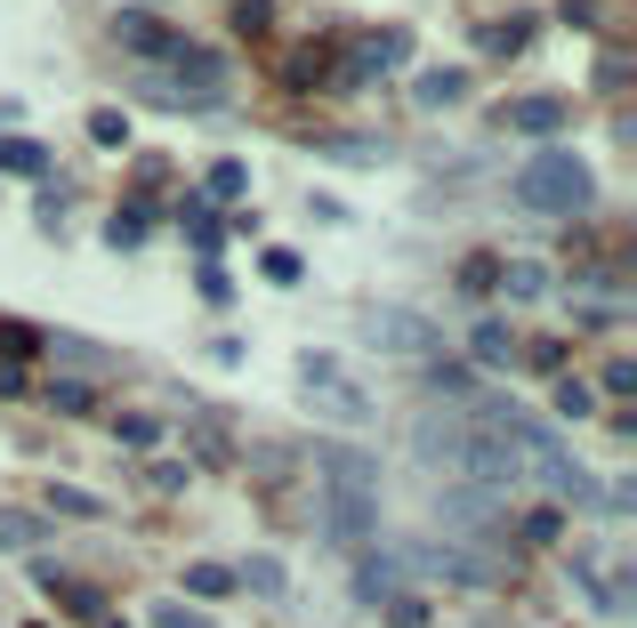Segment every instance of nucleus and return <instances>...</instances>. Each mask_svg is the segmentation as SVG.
Listing matches in <instances>:
<instances>
[{
  "mask_svg": "<svg viewBox=\"0 0 637 628\" xmlns=\"http://www.w3.org/2000/svg\"><path fill=\"white\" fill-rule=\"evenodd\" d=\"M435 516H444L452 532L484 540V532H500V523H509V500H500V492H477V483H444V492H435Z\"/></svg>",
  "mask_w": 637,
  "mask_h": 628,
  "instance_id": "obj_4",
  "label": "nucleus"
},
{
  "mask_svg": "<svg viewBox=\"0 0 637 628\" xmlns=\"http://www.w3.org/2000/svg\"><path fill=\"white\" fill-rule=\"evenodd\" d=\"M234 588H258V597H283V565H275V556H251V565L234 572Z\"/></svg>",
  "mask_w": 637,
  "mask_h": 628,
  "instance_id": "obj_15",
  "label": "nucleus"
},
{
  "mask_svg": "<svg viewBox=\"0 0 637 628\" xmlns=\"http://www.w3.org/2000/svg\"><path fill=\"white\" fill-rule=\"evenodd\" d=\"M315 468L331 475V492H363V500H380V460H372L363 443H340V435L315 443Z\"/></svg>",
  "mask_w": 637,
  "mask_h": 628,
  "instance_id": "obj_6",
  "label": "nucleus"
},
{
  "mask_svg": "<svg viewBox=\"0 0 637 628\" xmlns=\"http://www.w3.org/2000/svg\"><path fill=\"white\" fill-rule=\"evenodd\" d=\"M146 620H154V628H210V612H194V605H178V597H161Z\"/></svg>",
  "mask_w": 637,
  "mask_h": 628,
  "instance_id": "obj_20",
  "label": "nucleus"
},
{
  "mask_svg": "<svg viewBox=\"0 0 637 628\" xmlns=\"http://www.w3.org/2000/svg\"><path fill=\"white\" fill-rule=\"evenodd\" d=\"M114 41H121V49H138V57H170V49H178V32H161V24H154L146 9H121Z\"/></svg>",
  "mask_w": 637,
  "mask_h": 628,
  "instance_id": "obj_10",
  "label": "nucleus"
},
{
  "mask_svg": "<svg viewBox=\"0 0 637 628\" xmlns=\"http://www.w3.org/2000/svg\"><path fill=\"white\" fill-rule=\"evenodd\" d=\"M186 588H194V597H226V588H234V565H194Z\"/></svg>",
  "mask_w": 637,
  "mask_h": 628,
  "instance_id": "obj_21",
  "label": "nucleus"
},
{
  "mask_svg": "<svg viewBox=\"0 0 637 628\" xmlns=\"http://www.w3.org/2000/svg\"><path fill=\"white\" fill-rule=\"evenodd\" d=\"M0 169H9V178H41L49 154L32 146V137H0Z\"/></svg>",
  "mask_w": 637,
  "mask_h": 628,
  "instance_id": "obj_12",
  "label": "nucleus"
},
{
  "mask_svg": "<svg viewBox=\"0 0 637 628\" xmlns=\"http://www.w3.org/2000/svg\"><path fill=\"white\" fill-rule=\"evenodd\" d=\"M243 186H251V169H243V161H218V169H210V202H234Z\"/></svg>",
  "mask_w": 637,
  "mask_h": 628,
  "instance_id": "obj_24",
  "label": "nucleus"
},
{
  "mask_svg": "<svg viewBox=\"0 0 637 628\" xmlns=\"http://www.w3.org/2000/svg\"><path fill=\"white\" fill-rule=\"evenodd\" d=\"M0 395H24V371L17 363H0Z\"/></svg>",
  "mask_w": 637,
  "mask_h": 628,
  "instance_id": "obj_34",
  "label": "nucleus"
},
{
  "mask_svg": "<svg viewBox=\"0 0 637 628\" xmlns=\"http://www.w3.org/2000/svg\"><path fill=\"white\" fill-rule=\"evenodd\" d=\"M500 121H509V129H525V137H557L574 114H565V97H517Z\"/></svg>",
  "mask_w": 637,
  "mask_h": 628,
  "instance_id": "obj_9",
  "label": "nucleus"
},
{
  "mask_svg": "<svg viewBox=\"0 0 637 628\" xmlns=\"http://www.w3.org/2000/svg\"><path fill=\"white\" fill-rule=\"evenodd\" d=\"M298 395H307V411L340 419V428H372V395H363L331 355H307V363H298Z\"/></svg>",
  "mask_w": 637,
  "mask_h": 628,
  "instance_id": "obj_3",
  "label": "nucleus"
},
{
  "mask_svg": "<svg viewBox=\"0 0 637 628\" xmlns=\"http://www.w3.org/2000/svg\"><path fill=\"white\" fill-rule=\"evenodd\" d=\"M372 523H380V500H363V492H323V532H331V540L355 548Z\"/></svg>",
  "mask_w": 637,
  "mask_h": 628,
  "instance_id": "obj_7",
  "label": "nucleus"
},
{
  "mask_svg": "<svg viewBox=\"0 0 637 628\" xmlns=\"http://www.w3.org/2000/svg\"><path fill=\"white\" fill-rule=\"evenodd\" d=\"M178 226L194 234V251H218V218H210V202H186V209H178Z\"/></svg>",
  "mask_w": 637,
  "mask_h": 628,
  "instance_id": "obj_17",
  "label": "nucleus"
},
{
  "mask_svg": "<svg viewBox=\"0 0 637 628\" xmlns=\"http://www.w3.org/2000/svg\"><path fill=\"white\" fill-rule=\"evenodd\" d=\"M492 283H500L492 258H468V266H460V291H492Z\"/></svg>",
  "mask_w": 637,
  "mask_h": 628,
  "instance_id": "obj_30",
  "label": "nucleus"
},
{
  "mask_svg": "<svg viewBox=\"0 0 637 628\" xmlns=\"http://www.w3.org/2000/svg\"><path fill=\"white\" fill-rule=\"evenodd\" d=\"M32 346H41V338H32L24 323H0V355H32Z\"/></svg>",
  "mask_w": 637,
  "mask_h": 628,
  "instance_id": "obj_31",
  "label": "nucleus"
},
{
  "mask_svg": "<svg viewBox=\"0 0 637 628\" xmlns=\"http://www.w3.org/2000/svg\"><path fill=\"white\" fill-rule=\"evenodd\" d=\"M395 572H404L395 556H363V565H355V597H363V605H388V597H404V588H395Z\"/></svg>",
  "mask_w": 637,
  "mask_h": 628,
  "instance_id": "obj_11",
  "label": "nucleus"
},
{
  "mask_svg": "<svg viewBox=\"0 0 637 628\" xmlns=\"http://www.w3.org/2000/svg\"><path fill=\"white\" fill-rule=\"evenodd\" d=\"M114 435H121L129 451H154V443H161V428H154L146 411H121V419H114Z\"/></svg>",
  "mask_w": 637,
  "mask_h": 628,
  "instance_id": "obj_19",
  "label": "nucleus"
},
{
  "mask_svg": "<svg viewBox=\"0 0 637 628\" xmlns=\"http://www.w3.org/2000/svg\"><path fill=\"white\" fill-rule=\"evenodd\" d=\"M234 32H266V0H234Z\"/></svg>",
  "mask_w": 637,
  "mask_h": 628,
  "instance_id": "obj_32",
  "label": "nucleus"
},
{
  "mask_svg": "<svg viewBox=\"0 0 637 628\" xmlns=\"http://www.w3.org/2000/svg\"><path fill=\"white\" fill-rule=\"evenodd\" d=\"M138 234H146V209H114V226H106L114 251H138Z\"/></svg>",
  "mask_w": 637,
  "mask_h": 628,
  "instance_id": "obj_22",
  "label": "nucleus"
},
{
  "mask_svg": "<svg viewBox=\"0 0 637 628\" xmlns=\"http://www.w3.org/2000/svg\"><path fill=\"white\" fill-rule=\"evenodd\" d=\"M89 137L97 146H129V114H89Z\"/></svg>",
  "mask_w": 637,
  "mask_h": 628,
  "instance_id": "obj_27",
  "label": "nucleus"
},
{
  "mask_svg": "<svg viewBox=\"0 0 637 628\" xmlns=\"http://www.w3.org/2000/svg\"><path fill=\"white\" fill-rule=\"evenodd\" d=\"M395 565H420V572H444L460 588H492L500 565H484L477 548H435V540H412V548H395Z\"/></svg>",
  "mask_w": 637,
  "mask_h": 628,
  "instance_id": "obj_5",
  "label": "nucleus"
},
{
  "mask_svg": "<svg viewBox=\"0 0 637 628\" xmlns=\"http://www.w3.org/2000/svg\"><path fill=\"white\" fill-rule=\"evenodd\" d=\"M637 387V363H606V395H629Z\"/></svg>",
  "mask_w": 637,
  "mask_h": 628,
  "instance_id": "obj_33",
  "label": "nucleus"
},
{
  "mask_svg": "<svg viewBox=\"0 0 637 628\" xmlns=\"http://www.w3.org/2000/svg\"><path fill=\"white\" fill-rule=\"evenodd\" d=\"M138 9H154V0H138Z\"/></svg>",
  "mask_w": 637,
  "mask_h": 628,
  "instance_id": "obj_35",
  "label": "nucleus"
},
{
  "mask_svg": "<svg viewBox=\"0 0 637 628\" xmlns=\"http://www.w3.org/2000/svg\"><path fill=\"white\" fill-rule=\"evenodd\" d=\"M380 612H388V628H428V605L420 597H388Z\"/></svg>",
  "mask_w": 637,
  "mask_h": 628,
  "instance_id": "obj_26",
  "label": "nucleus"
},
{
  "mask_svg": "<svg viewBox=\"0 0 637 628\" xmlns=\"http://www.w3.org/2000/svg\"><path fill=\"white\" fill-rule=\"evenodd\" d=\"M355 331H363V346H380V355H412V363L444 355V331H435L428 314H412V306H363Z\"/></svg>",
  "mask_w": 637,
  "mask_h": 628,
  "instance_id": "obj_2",
  "label": "nucleus"
},
{
  "mask_svg": "<svg viewBox=\"0 0 637 628\" xmlns=\"http://www.w3.org/2000/svg\"><path fill=\"white\" fill-rule=\"evenodd\" d=\"M492 291H500V298H541V291H549V274H541V266H500V283H492Z\"/></svg>",
  "mask_w": 637,
  "mask_h": 628,
  "instance_id": "obj_14",
  "label": "nucleus"
},
{
  "mask_svg": "<svg viewBox=\"0 0 637 628\" xmlns=\"http://www.w3.org/2000/svg\"><path fill=\"white\" fill-rule=\"evenodd\" d=\"M477 363H517V338H509V323H477Z\"/></svg>",
  "mask_w": 637,
  "mask_h": 628,
  "instance_id": "obj_13",
  "label": "nucleus"
},
{
  "mask_svg": "<svg viewBox=\"0 0 637 628\" xmlns=\"http://www.w3.org/2000/svg\"><path fill=\"white\" fill-rule=\"evenodd\" d=\"M49 508H65V516H106V500H89L81 483H57V492H49Z\"/></svg>",
  "mask_w": 637,
  "mask_h": 628,
  "instance_id": "obj_25",
  "label": "nucleus"
},
{
  "mask_svg": "<svg viewBox=\"0 0 637 628\" xmlns=\"http://www.w3.org/2000/svg\"><path fill=\"white\" fill-rule=\"evenodd\" d=\"M49 411H65V419L89 411V387H81V379H57V387H49Z\"/></svg>",
  "mask_w": 637,
  "mask_h": 628,
  "instance_id": "obj_28",
  "label": "nucleus"
},
{
  "mask_svg": "<svg viewBox=\"0 0 637 628\" xmlns=\"http://www.w3.org/2000/svg\"><path fill=\"white\" fill-rule=\"evenodd\" d=\"M404 57H412V41H404V32H372V41H363V49L340 65V81H363V73H395Z\"/></svg>",
  "mask_w": 637,
  "mask_h": 628,
  "instance_id": "obj_8",
  "label": "nucleus"
},
{
  "mask_svg": "<svg viewBox=\"0 0 637 628\" xmlns=\"http://www.w3.org/2000/svg\"><path fill=\"white\" fill-rule=\"evenodd\" d=\"M557 411H565V419H581V411H597V387H581V379H565V387H557Z\"/></svg>",
  "mask_w": 637,
  "mask_h": 628,
  "instance_id": "obj_29",
  "label": "nucleus"
},
{
  "mask_svg": "<svg viewBox=\"0 0 637 628\" xmlns=\"http://www.w3.org/2000/svg\"><path fill=\"white\" fill-rule=\"evenodd\" d=\"M525 41H532V24H484V49L492 57H517Z\"/></svg>",
  "mask_w": 637,
  "mask_h": 628,
  "instance_id": "obj_23",
  "label": "nucleus"
},
{
  "mask_svg": "<svg viewBox=\"0 0 637 628\" xmlns=\"http://www.w3.org/2000/svg\"><path fill=\"white\" fill-rule=\"evenodd\" d=\"M0 548H41V516H17V508H0Z\"/></svg>",
  "mask_w": 637,
  "mask_h": 628,
  "instance_id": "obj_16",
  "label": "nucleus"
},
{
  "mask_svg": "<svg viewBox=\"0 0 637 628\" xmlns=\"http://www.w3.org/2000/svg\"><path fill=\"white\" fill-rule=\"evenodd\" d=\"M468 97V73H420V105H460Z\"/></svg>",
  "mask_w": 637,
  "mask_h": 628,
  "instance_id": "obj_18",
  "label": "nucleus"
},
{
  "mask_svg": "<svg viewBox=\"0 0 637 628\" xmlns=\"http://www.w3.org/2000/svg\"><path fill=\"white\" fill-rule=\"evenodd\" d=\"M589 194H597V178H589V161L581 154H532L525 169H517V202L525 209H541V218H574V209H589Z\"/></svg>",
  "mask_w": 637,
  "mask_h": 628,
  "instance_id": "obj_1",
  "label": "nucleus"
}]
</instances>
